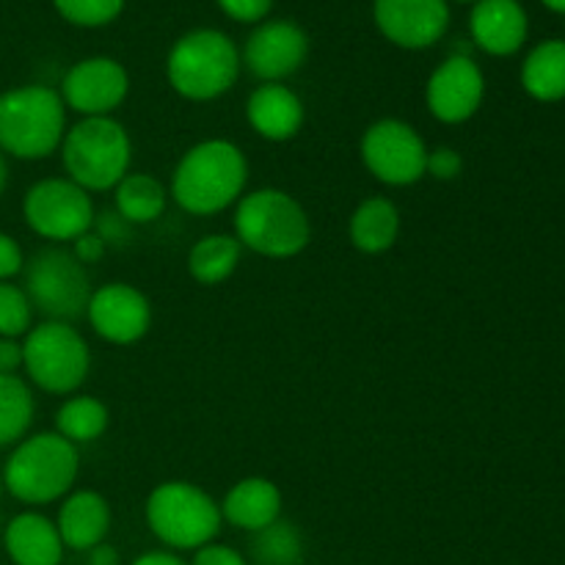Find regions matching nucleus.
Here are the masks:
<instances>
[{"mask_svg":"<svg viewBox=\"0 0 565 565\" xmlns=\"http://www.w3.org/2000/svg\"><path fill=\"white\" fill-rule=\"evenodd\" d=\"M191 565H248V563L237 550H232V546L226 544H215L213 541V544H204L202 550H196Z\"/></svg>","mask_w":565,"mask_h":565,"instance_id":"34","label":"nucleus"},{"mask_svg":"<svg viewBox=\"0 0 565 565\" xmlns=\"http://www.w3.org/2000/svg\"><path fill=\"white\" fill-rule=\"evenodd\" d=\"M461 171H463V160L456 149L452 147L428 149V166H425V174L436 177L439 182H450V180H458Z\"/></svg>","mask_w":565,"mask_h":565,"instance_id":"31","label":"nucleus"},{"mask_svg":"<svg viewBox=\"0 0 565 565\" xmlns=\"http://www.w3.org/2000/svg\"><path fill=\"white\" fill-rule=\"evenodd\" d=\"M541 3H544L546 9L557 11V14H565V0H541Z\"/></svg>","mask_w":565,"mask_h":565,"instance_id":"41","label":"nucleus"},{"mask_svg":"<svg viewBox=\"0 0 565 565\" xmlns=\"http://www.w3.org/2000/svg\"><path fill=\"white\" fill-rule=\"evenodd\" d=\"M105 248H108V246H105L103 237L94 232V226L88 232H83L77 241H72V254H75V257L81 259L83 265L99 263V259H103V254H105Z\"/></svg>","mask_w":565,"mask_h":565,"instance_id":"35","label":"nucleus"},{"mask_svg":"<svg viewBox=\"0 0 565 565\" xmlns=\"http://www.w3.org/2000/svg\"><path fill=\"white\" fill-rule=\"evenodd\" d=\"M359 154L370 174L392 188L414 185L425 177L428 147L423 136L403 119H379L364 130Z\"/></svg>","mask_w":565,"mask_h":565,"instance_id":"11","label":"nucleus"},{"mask_svg":"<svg viewBox=\"0 0 565 565\" xmlns=\"http://www.w3.org/2000/svg\"><path fill=\"white\" fill-rule=\"evenodd\" d=\"M6 182H9V166H6L3 152H0V196H3L6 191Z\"/></svg>","mask_w":565,"mask_h":565,"instance_id":"40","label":"nucleus"},{"mask_svg":"<svg viewBox=\"0 0 565 565\" xmlns=\"http://www.w3.org/2000/svg\"><path fill=\"white\" fill-rule=\"evenodd\" d=\"M353 248L362 254H384L390 252L401 235V210L392 199L370 196L353 210L351 224H348Z\"/></svg>","mask_w":565,"mask_h":565,"instance_id":"22","label":"nucleus"},{"mask_svg":"<svg viewBox=\"0 0 565 565\" xmlns=\"http://www.w3.org/2000/svg\"><path fill=\"white\" fill-rule=\"evenodd\" d=\"M25 268V254L11 235L0 232V281H9Z\"/></svg>","mask_w":565,"mask_h":565,"instance_id":"33","label":"nucleus"},{"mask_svg":"<svg viewBox=\"0 0 565 565\" xmlns=\"http://www.w3.org/2000/svg\"><path fill=\"white\" fill-rule=\"evenodd\" d=\"M147 524L171 550H202L221 530V505L185 480L160 483L147 500Z\"/></svg>","mask_w":565,"mask_h":565,"instance_id":"7","label":"nucleus"},{"mask_svg":"<svg viewBox=\"0 0 565 565\" xmlns=\"http://www.w3.org/2000/svg\"><path fill=\"white\" fill-rule=\"evenodd\" d=\"M221 519L246 533H259L281 519V491L268 478H243L226 491Z\"/></svg>","mask_w":565,"mask_h":565,"instance_id":"20","label":"nucleus"},{"mask_svg":"<svg viewBox=\"0 0 565 565\" xmlns=\"http://www.w3.org/2000/svg\"><path fill=\"white\" fill-rule=\"evenodd\" d=\"M246 182L248 160L241 147L226 138H207L180 158L171 180V196L185 213L215 215L243 196Z\"/></svg>","mask_w":565,"mask_h":565,"instance_id":"1","label":"nucleus"},{"mask_svg":"<svg viewBox=\"0 0 565 565\" xmlns=\"http://www.w3.org/2000/svg\"><path fill=\"white\" fill-rule=\"evenodd\" d=\"M373 17L379 31L406 50L430 47L450 25L447 0H375Z\"/></svg>","mask_w":565,"mask_h":565,"instance_id":"15","label":"nucleus"},{"mask_svg":"<svg viewBox=\"0 0 565 565\" xmlns=\"http://www.w3.org/2000/svg\"><path fill=\"white\" fill-rule=\"evenodd\" d=\"M121 557L116 552V546L110 544H97L94 550H88V565H119Z\"/></svg>","mask_w":565,"mask_h":565,"instance_id":"38","label":"nucleus"},{"mask_svg":"<svg viewBox=\"0 0 565 565\" xmlns=\"http://www.w3.org/2000/svg\"><path fill=\"white\" fill-rule=\"evenodd\" d=\"M243 257V246L235 235H204L188 254V270L204 287H215L230 279Z\"/></svg>","mask_w":565,"mask_h":565,"instance_id":"24","label":"nucleus"},{"mask_svg":"<svg viewBox=\"0 0 565 565\" xmlns=\"http://www.w3.org/2000/svg\"><path fill=\"white\" fill-rule=\"evenodd\" d=\"M246 119L265 141H290L303 127V103L281 83H263L248 97Z\"/></svg>","mask_w":565,"mask_h":565,"instance_id":"18","label":"nucleus"},{"mask_svg":"<svg viewBox=\"0 0 565 565\" xmlns=\"http://www.w3.org/2000/svg\"><path fill=\"white\" fill-rule=\"evenodd\" d=\"M33 423V395L17 375H0V447L25 439Z\"/></svg>","mask_w":565,"mask_h":565,"instance_id":"27","label":"nucleus"},{"mask_svg":"<svg viewBox=\"0 0 565 565\" xmlns=\"http://www.w3.org/2000/svg\"><path fill=\"white\" fill-rule=\"evenodd\" d=\"M77 472V445L47 430L28 436L14 447L3 469V489L25 505H47L70 494Z\"/></svg>","mask_w":565,"mask_h":565,"instance_id":"4","label":"nucleus"},{"mask_svg":"<svg viewBox=\"0 0 565 565\" xmlns=\"http://www.w3.org/2000/svg\"><path fill=\"white\" fill-rule=\"evenodd\" d=\"M53 6L72 25L99 28L108 25L121 14L125 0H53Z\"/></svg>","mask_w":565,"mask_h":565,"instance_id":"30","label":"nucleus"},{"mask_svg":"<svg viewBox=\"0 0 565 565\" xmlns=\"http://www.w3.org/2000/svg\"><path fill=\"white\" fill-rule=\"evenodd\" d=\"M86 318L92 329L110 345H132L147 337L152 326V307L138 287L110 281L92 292Z\"/></svg>","mask_w":565,"mask_h":565,"instance_id":"14","label":"nucleus"},{"mask_svg":"<svg viewBox=\"0 0 565 565\" xmlns=\"http://www.w3.org/2000/svg\"><path fill=\"white\" fill-rule=\"evenodd\" d=\"M114 191L116 213L130 226L152 224L166 213V204H169V191L152 174H127Z\"/></svg>","mask_w":565,"mask_h":565,"instance_id":"25","label":"nucleus"},{"mask_svg":"<svg viewBox=\"0 0 565 565\" xmlns=\"http://www.w3.org/2000/svg\"><path fill=\"white\" fill-rule=\"evenodd\" d=\"M22 215L31 232L53 243L77 241L94 226V204L88 191L70 177H47L28 188L22 199Z\"/></svg>","mask_w":565,"mask_h":565,"instance_id":"10","label":"nucleus"},{"mask_svg":"<svg viewBox=\"0 0 565 565\" xmlns=\"http://www.w3.org/2000/svg\"><path fill=\"white\" fill-rule=\"evenodd\" d=\"M309 39L303 28L290 20H274L259 25L248 36L243 61L252 70L254 77L265 83H281L298 72V66L307 61Z\"/></svg>","mask_w":565,"mask_h":565,"instance_id":"16","label":"nucleus"},{"mask_svg":"<svg viewBox=\"0 0 565 565\" xmlns=\"http://www.w3.org/2000/svg\"><path fill=\"white\" fill-rule=\"evenodd\" d=\"M475 44L489 55H513L527 42V11L519 0H478L469 17Z\"/></svg>","mask_w":565,"mask_h":565,"instance_id":"17","label":"nucleus"},{"mask_svg":"<svg viewBox=\"0 0 565 565\" xmlns=\"http://www.w3.org/2000/svg\"><path fill=\"white\" fill-rule=\"evenodd\" d=\"M64 546L77 552H88L103 544L110 530V505L97 491H75L61 502L55 519Z\"/></svg>","mask_w":565,"mask_h":565,"instance_id":"19","label":"nucleus"},{"mask_svg":"<svg viewBox=\"0 0 565 565\" xmlns=\"http://www.w3.org/2000/svg\"><path fill=\"white\" fill-rule=\"evenodd\" d=\"M254 557L259 565H298L303 557L301 533L290 522H274L270 527L254 533Z\"/></svg>","mask_w":565,"mask_h":565,"instance_id":"28","label":"nucleus"},{"mask_svg":"<svg viewBox=\"0 0 565 565\" xmlns=\"http://www.w3.org/2000/svg\"><path fill=\"white\" fill-rule=\"evenodd\" d=\"M25 292L33 309L47 315L50 320L70 323V320L86 315L88 298L94 290L86 265L72 252L55 246L44 248L28 263Z\"/></svg>","mask_w":565,"mask_h":565,"instance_id":"9","label":"nucleus"},{"mask_svg":"<svg viewBox=\"0 0 565 565\" xmlns=\"http://www.w3.org/2000/svg\"><path fill=\"white\" fill-rule=\"evenodd\" d=\"M132 565H188L185 561H180L171 552H149V555H141Z\"/></svg>","mask_w":565,"mask_h":565,"instance_id":"39","label":"nucleus"},{"mask_svg":"<svg viewBox=\"0 0 565 565\" xmlns=\"http://www.w3.org/2000/svg\"><path fill=\"white\" fill-rule=\"evenodd\" d=\"M522 86L539 103L565 99V42L546 39L530 50L522 64Z\"/></svg>","mask_w":565,"mask_h":565,"instance_id":"23","label":"nucleus"},{"mask_svg":"<svg viewBox=\"0 0 565 565\" xmlns=\"http://www.w3.org/2000/svg\"><path fill=\"white\" fill-rule=\"evenodd\" d=\"M241 72V55L226 33L199 28L185 33L166 58V77L180 97L210 103L230 92Z\"/></svg>","mask_w":565,"mask_h":565,"instance_id":"6","label":"nucleus"},{"mask_svg":"<svg viewBox=\"0 0 565 565\" xmlns=\"http://www.w3.org/2000/svg\"><path fill=\"white\" fill-rule=\"evenodd\" d=\"M130 92L127 70L114 58H83L72 66L61 83V99L70 110L88 116H110Z\"/></svg>","mask_w":565,"mask_h":565,"instance_id":"13","label":"nucleus"},{"mask_svg":"<svg viewBox=\"0 0 565 565\" xmlns=\"http://www.w3.org/2000/svg\"><path fill=\"white\" fill-rule=\"evenodd\" d=\"M22 367V342L0 337V375H17Z\"/></svg>","mask_w":565,"mask_h":565,"instance_id":"37","label":"nucleus"},{"mask_svg":"<svg viewBox=\"0 0 565 565\" xmlns=\"http://www.w3.org/2000/svg\"><path fill=\"white\" fill-rule=\"evenodd\" d=\"M33 329L31 298L22 287L0 281V337L20 340Z\"/></svg>","mask_w":565,"mask_h":565,"instance_id":"29","label":"nucleus"},{"mask_svg":"<svg viewBox=\"0 0 565 565\" xmlns=\"http://www.w3.org/2000/svg\"><path fill=\"white\" fill-rule=\"evenodd\" d=\"M108 406L103 401H97V397L88 395L70 397L55 412V434H61L72 445H88V441L99 439L108 430Z\"/></svg>","mask_w":565,"mask_h":565,"instance_id":"26","label":"nucleus"},{"mask_svg":"<svg viewBox=\"0 0 565 565\" xmlns=\"http://www.w3.org/2000/svg\"><path fill=\"white\" fill-rule=\"evenodd\" d=\"M486 97L483 70L467 53L441 61L425 83V105L430 116L445 125H461L472 119Z\"/></svg>","mask_w":565,"mask_h":565,"instance_id":"12","label":"nucleus"},{"mask_svg":"<svg viewBox=\"0 0 565 565\" xmlns=\"http://www.w3.org/2000/svg\"><path fill=\"white\" fill-rule=\"evenodd\" d=\"M61 160L83 191H110L130 174L132 141L114 116H88L66 130Z\"/></svg>","mask_w":565,"mask_h":565,"instance_id":"5","label":"nucleus"},{"mask_svg":"<svg viewBox=\"0 0 565 565\" xmlns=\"http://www.w3.org/2000/svg\"><path fill=\"white\" fill-rule=\"evenodd\" d=\"M224 14L237 22H259L270 11L274 0H218Z\"/></svg>","mask_w":565,"mask_h":565,"instance_id":"32","label":"nucleus"},{"mask_svg":"<svg viewBox=\"0 0 565 565\" xmlns=\"http://www.w3.org/2000/svg\"><path fill=\"white\" fill-rule=\"evenodd\" d=\"M458 3H478V0H458Z\"/></svg>","mask_w":565,"mask_h":565,"instance_id":"43","label":"nucleus"},{"mask_svg":"<svg viewBox=\"0 0 565 565\" xmlns=\"http://www.w3.org/2000/svg\"><path fill=\"white\" fill-rule=\"evenodd\" d=\"M22 367L39 390L50 395H70L86 381L92 351L70 323L44 320L22 340Z\"/></svg>","mask_w":565,"mask_h":565,"instance_id":"8","label":"nucleus"},{"mask_svg":"<svg viewBox=\"0 0 565 565\" xmlns=\"http://www.w3.org/2000/svg\"><path fill=\"white\" fill-rule=\"evenodd\" d=\"M0 497H3V475H0Z\"/></svg>","mask_w":565,"mask_h":565,"instance_id":"42","label":"nucleus"},{"mask_svg":"<svg viewBox=\"0 0 565 565\" xmlns=\"http://www.w3.org/2000/svg\"><path fill=\"white\" fill-rule=\"evenodd\" d=\"M3 544L14 565H61V557H64L58 527L47 516L33 511L11 519Z\"/></svg>","mask_w":565,"mask_h":565,"instance_id":"21","label":"nucleus"},{"mask_svg":"<svg viewBox=\"0 0 565 565\" xmlns=\"http://www.w3.org/2000/svg\"><path fill=\"white\" fill-rule=\"evenodd\" d=\"M94 232H97V235L105 241V246H108V243L127 241V235H130V224H127L119 213H105L99 215V221L94 218Z\"/></svg>","mask_w":565,"mask_h":565,"instance_id":"36","label":"nucleus"},{"mask_svg":"<svg viewBox=\"0 0 565 565\" xmlns=\"http://www.w3.org/2000/svg\"><path fill=\"white\" fill-rule=\"evenodd\" d=\"M66 136V105L50 86L0 94V152L17 160L50 158Z\"/></svg>","mask_w":565,"mask_h":565,"instance_id":"3","label":"nucleus"},{"mask_svg":"<svg viewBox=\"0 0 565 565\" xmlns=\"http://www.w3.org/2000/svg\"><path fill=\"white\" fill-rule=\"evenodd\" d=\"M235 237L259 257L290 259L309 246L312 224L296 196L279 188H259L237 202Z\"/></svg>","mask_w":565,"mask_h":565,"instance_id":"2","label":"nucleus"}]
</instances>
